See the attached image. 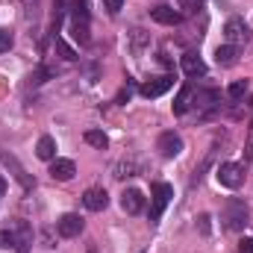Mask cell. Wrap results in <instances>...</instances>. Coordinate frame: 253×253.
Wrapping results in <instances>:
<instances>
[{
	"label": "cell",
	"instance_id": "28",
	"mask_svg": "<svg viewBox=\"0 0 253 253\" xmlns=\"http://www.w3.org/2000/svg\"><path fill=\"white\" fill-rule=\"evenodd\" d=\"M12 47V33L9 30H0V53H6Z\"/></svg>",
	"mask_w": 253,
	"mask_h": 253
},
{
	"label": "cell",
	"instance_id": "15",
	"mask_svg": "<svg viewBox=\"0 0 253 253\" xmlns=\"http://www.w3.org/2000/svg\"><path fill=\"white\" fill-rule=\"evenodd\" d=\"M215 62L221 65V68H233V65L239 62V47L236 44H218L215 47Z\"/></svg>",
	"mask_w": 253,
	"mask_h": 253
},
{
	"label": "cell",
	"instance_id": "4",
	"mask_svg": "<svg viewBox=\"0 0 253 253\" xmlns=\"http://www.w3.org/2000/svg\"><path fill=\"white\" fill-rule=\"evenodd\" d=\"M215 177H218V183L224 189H242L245 186V165H239V162H221L218 171H215Z\"/></svg>",
	"mask_w": 253,
	"mask_h": 253
},
{
	"label": "cell",
	"instance_id": "10",
	"mask_svg": "<svg viewBox=\"0 0 253 253\" xmlns=\"http://www.w3.org/2000/svg\"><path fill=\"white\" fill-rule=\"evenodd\" d=\"M83 218L77 215V212H68V215H62L59 221H56V233L62 236V239H77L80 233H83Z\"/></svg>",
	"mask_w": 253,
	"mask_h": 253
},
{
	"label": "cell",
	"instance_id": "27",
	"mask_svg": "<svg viewBox=\"0 0 253 253\" xmlns=\"http://www.w3.org/2000/svg\"><path fill=\"white\" fill-rule=\"evenodd\" d=\"M209 221H212V218H209L206 212L197 215V230H200V236H209Z\"/></svg>",
	"mask_w": 253,
	"mask_h": 253
},
{
	"label": "cell",
	"instance_id": "21",
	"mask_svg": "<svg viewBox=\"0 0 253 253\" xmlns=\"http://www.w3.org/2000/svg\"><path fill=\"white\" fill-rule=\"evenodd\" d=\"M191 91H194L191 85H183V88H180V94H177V100H174V115H186V112H189Z\"/></svg>",
	"mask_w": 253,
	"mask_h": 253
},
{
	"label": "cell",
	"instance_id": "16",
	"mask_svg": "<svg viewBox=\"0 0 253 253\" xmlns=\"http://www.w3.org/2000/svg\"><path fill=\"white\" fill-rule=\"evenodd\" d=\"M147 44H150V33L141 30V27H132V30H129V50L138 56V53H144Z\"/></svg>",
	"mask_w": 253,
	"mask_h": 253
},
{
	"label": "cell",
	"instance_id": "22",
	"mask_svg": "<svg viewBox=\"0 0 253 253\" xmlns=\"http://www.w3.org/2000/svg\"><path fill=\"white\" fill-rule=\"evenodd\" d=\"M53 47H56V53L62 56L65 62H77V59H80V53H77V50H74V47H71L65 39H59V36L53 39Z\"/></svg>",
	"mask_w": 253,
	"mask_h": 253
},
{
	"label": "cell",
	"instance_id": "36",
	"mask_svg": "<svg viewBox=\"0 0 253 253\" xmlns=\"http://www.w3.org/2000/svg\"><path fill=\"white\" fill-rule=\"evenodd\" d=\"M251 106H253V97H251Z\"/></svg>",
	"mask_w": 253,
	"mask_h": 253
},
{
	"label": "cell",
	"instance_id": "32",
	"mask_svg": "<svg viewBox=\"0 0 253 253\" xmlns=\"http://www.w3.org/2000/svg\"><path fill=\"white\" fill-rule=\"evenodd\" d=\"M239 253H253V239H242L239 242Z\"/></svg>",
	"mask_w": 253,
	"mask_h": 253
},
{
	"label": "cell",
	"instance_id": "5",
	"mask_svg": "<svg viewBox=\"0 0 253 253\" xmlns=\"http://www.w3.org/2000/svg\"><path fill=\"white\" fill-rule=\"evenodd\" d=\"M183 147H186V144H183V135L174 132V129H168V132H162V135L156 138V150H159L162 159H174V156H180Z\"/></svg>",
	"mask_w": 253,
	"mask_h": 253
},
{
	"label": "cell",
	"instance_id": "18",
	"mask_svg": "<svg viewBox=\"0 0 253 253\" xmlns=\"http://www.w3.org/2000/svg\"><path fill=\"white\" fill-rule=\"evenodd\" d=\"M183 71H186V77H203L206 74V62L197 53H186L183 56Z\"/></svg>",
	"mask_w": 253,
	"mask_h": 253
},
{
	"label": "cell",
	"instance_id": "1",
	"mask_svg": "<svg viewBox=\"0 0 253 253\" xmlns=\"http://www.w3.org/2000/svg\"><path fill=\"white\" fill-rule=\"evenodd\" d=\"M221 224H224V230H230V233H242V230L251 224V209H248V203L239 200V197H230V200L224 203V209H221Z\"/></svg>",
	"mask_w": 253,
	"mask_h": 253
},
{
	"label": "cell",
	"instance_id": "11",
	"mask_svg": "<svg viewBox=\"0 0 253 253\" xmlns=\"http://www.w3.org/2000/svg\"><path fill=\"white\" fill-rule=\"evenodd\" d=\"M174 85V77L171 74H165V77H156V80H150V83H144L138 91H141V97H147V100H153V97H162L168 88Z\"/></svg>",
	"mask_w": 253,
	"mask_h": 253
},
{
	"label": "cell",
	"instance_id": "24",
	"mask_svg": "<svg viewBox=\"0 0 253 253\" xmlns=\"http://www.w3.org/2000/svg\"><path fill=\"white\" fill-rule=\"evenodd\" d=\"M62 18H65V0H53V18H50V30L53 33H59Z\"/></svg>",
	"mask_w": 253,
	"mask_h": 253
},
{
	"label": "cell",
	"instance_id": "14",
	"mask_svg": "<svg viewBox=\"0 0 253 253\" xmlns=\"http://www.w3.org/2000/svg\"><path fill=\"white\" fill-rule=\"evenodd\" d=\"M74 174H77V165H74V159H53L50 162V177L56 180V183H68V180H74Z\"/></svg>",
	"mask_w": 253,
	"mask_h": 253
},
{
	"label": "cell",
	"instance_id": "17",
	"mask_svg": "<svg viewBox=\"0 0 253 253\" xmlns=\"http://www.w3.org/2000/svg\"><path fill=\"white\" fill-rule=\"evenodd\" d=\"M36 156L44 159V162H53L56 159V138L53 135H42L39 144H36Z\"/></svg>",
	"mask_w": 253,
	"mask_h": 253
},
{
	"label": "cell",
	"instance_id": "33",
	"mask_svg": "<svg viewBox=\"0 0 253 253\" xmlns=\"http://www.w3.org/2000/svg\"><path fill=\"white\" fill-rule=\"evenodd\" d=\"M129 94H132V85L126 83V88H121V91H118V103H124V100H129Z\"/></svg>",
	"mask_w": 253,
	"mask_h": 253
},
{
	"label": "cell",
	"instance_id": "25",
	"mask_svg": "<svg viewBox=\"0 0 253 253\" xmlns=\"http://www.w3.org/2000/svg\"><path fill=\"white\" fill-rule=\"evenodd\" d=\"M245 91H248V80H236V83H230V88H227V97H230V100H239Z\"/></svg>",
	"mask_w": 253,
	"mask_h": 253
},
{
	"label": "cell",
	"instance_id": "2",
	"mask_svg": "<svg viewBox=\"0 0 253 253\" xmlns=\"http://www.w3.org/2000/svg\"><path fill=\"white\" fill-rule=\"evenodd\" d=\"M71 36L80 44L91 42V24H88V0H74L71 6Z\"/></svg>",
	"mask_w": 253,
	"mask_h": 253
},
{
	"label": "cell",
	"instance_id": "6",
	"mask_svg": "<svg viewBox=\"0 0 253 253\" xmlns=\"http://www.w3.org/2000/svg\"><path fill=\"white\" fill-rule=\"evenodd\" d=\"M9 233H12V242H15V251L18 253H27L30 245H33V227L24 221V218H15L9 224Z\"/></svg>",
	"mask_w": 253,
	"mask_h": 253
},
{
	"label": "cell",
	"instance_id": "35",
	"mask_svg": "<svg viewBox=\"0 0 253 253\" xmlns=\"http://www.w3.org/2000/svg\"><path fill=\"white\" fill-rule=\"evenodd\" d=\"M251 141H253V126H251Z\"/></svg>",
	"mask_w": 253,
	"mask_h": 253
},
{
	"label": "cell",
	"instance_id": "7",
	"mask_svg": "<svg viewBox=\"0 0 253 253\" xmlns=\"http://www.w3.org/2000/svg\"><path fill=\"white\" fill-rule=\"evenodd\" d=\"M224 39H227V44H245L248 39H251V30H248V24L242 21V18H230L227 24H224Z\"/></svg>",
	"mask_w": 253,
	"mask_h": 253
},
{
	"label": "cell",
	"instance_id": "29",
	"mask_svg": "<svg viewBox=\"0 0 253 253\" xmlns=\"http://www.w3.org/2000/svg\"><path fill=\"white\" fill-rule=\"evenodd\" d=\"M180 6L186 9V15H194V12H200V0H180Z\"/></svg>",
	"mask_w": 253,
	"mask_h": 253
},
{
	"label": "cell",
	"instance_id": "31",
	"mask_svg": "<svg viewBox=\"0 0 253 253\" xmlns=\"http://www.w3.org/2000/svg\"><path fill=\"white\" fill-rule=\"evenodd\" d=\"M0 248H15V242H12V233H9V230H0Z\"/></svg>",
	"mask_w": 253,
	"mask_h": 253
},
{
	"label": "cell",
	"instance_id": "23",
	"mask_svg": "<svg viewBox=\"0 0 253 253\" xmlns=\"http://www.w3.org/2000/svg\"><path fill=\"white\" fill-rule=\"evenodd\" d=\"M135 171H138V162H135V159H121V162L115 165V177H118V180L135 177Z\"/></svg>",
	"mask_w": 253,
	"mask_h": 253
},
{
	"label": "cell",
	"instance_id": "19",
	"mask_svg": "<svg viewBox=\"0 0 253 253\" xmlns=\"http://www.w3.org/2000/svg\"><path fill=\"white\" fill-rule=\"evenodd\" d=\"M218 91L215 88H197V91H191V100H194V106H203V109H209V106H215L218 103Z\"/></svg>",
	"mask_w": 253,
	"mask_h": 253
},
{
	"label": "cell",
	"instance_id": "26",
	"mask_svg": "<svg viewBox=\"0 0 253 253\" xmlns=\"http://www.w3.org/2000/svg\"><path fill=\"white\" fill-rule=\"evenodd\" d=\"M100 3H103V9H106L109 15H118L121 6H124V0H100Z\"/></svg>",
	"mask_w": 253,
	"mask_h": 253
},
{
	"label": "cell",
	"instance_id": "34",
	"mask_svg": "<svg viewBox=\"0 0 253 253\" xmlns=\"http://www.w3.org/2000/svg\"><path fill=\"white\" fill-rule=\"evenodd\" d=\"M6 194V180H3V174H0V197Z\"/></svg>",
	"mask_w": 253,
	"mask_h": 253
},
{
	"label": "cell",
	"instance_id": "30",
	"mask_svg": "<svg viewBox=\"0 0 253 253\" xmlns=\"http://www.w3.org/2000/svg\"><path fill=\"white\" fill-rule=\"evenodd\" d=\"M24 3V9H27V18H36V12H39V0H21Z\"/></svg>",
	"mask_w": 253,
	"mask_h": 253
},
{
	"label": "cell",
	"instance_id": "12",
	"mask_svg": "<svg viewBox=\"0 0 253 253\" xmlns=\"http://www.w3.org/2000/svg\"><path fill=\"white\" fill-rule=\"evenodd\" d=\"M83 206L88 209V212H103L106 206H109V194H106V189H88L85 194H83Z\"/></svg>",
	"mask_w": 253,
	"mask_h": 253
},
{
	"label": "cell",
	"instance_id": "20",
	"mask_svg": "<svg viewBox=\"0 0 253 253\" xmlns=\"http://www.w3.org/2000/svg\"><path fill=\"white\" fill-rule=\"evenodd\" d=\"M85 144H91V147H97V150H106L109 147V135L103 132V129H85Z\"/></svg>",
	"mask_w": 253,
	"mask_h": 253
},
{
	"label": "cell",
	"instance_id": "9",
	"mask_svg": "<svg viewBox=\"0 0 253 253\" xmlns=\"http://www.w3.org/2000/svg\"><path fill=\"white\" fill-rule=\"evenodd\" d=\"M150 18H153L156 24H162V27H177V24H183V12H177V9L168 6V3L153 6V9H150Z\"/></svg>",
	"mask_w": 253,
	"mask_h": 253
},
{
	"label": "cell",
	"instance_id": "3",
	"mask_svg": "<svg viewBox=\"0 0 253 253\" xmlns=\"http://www.w3.org/2000/svg\"><path fill=\"white\" fill-rule=\"evenodd\" d=\"M150 212H147V218H150V224H156L159 218H162V212L168 209V203H171V197H174V189L168 186V183H153L150 186Z\"/></svg>",
	"mask_w": 253,
	"mask_h": 253
},
{
	"label": "cell",
	"instance_id": "8",
	"mask_svg": "<svg viewBox=\"0 0 253 253\" xmlns=\"http://www.w3.org/2000/svg\"><path fill=\"white\" fill-rule=\"evenodd\" d=\"M0 162H3L6 168H9V174H12V177H15V180H18V183H21V186H24L27 191L36 186V183H33V177H30V174L24 171V165H21V162H18V159H15V156H12L9 150H0Z\"/></svg>",
	"mask_w": 253,
	"mask_h": 253
},
{
	"label": "cell",
	"instance_id": "13",
	"mask_svg": "<svg viewBox=\"0 0 253 253\" xmlns=\"http://www.w3.org/2000/svg\"><path fill=\"white\" fill-rule=\"evenodd\" d=\"M121 209H124L126 215L144 212V194H141L138 189H124L121 191Z\"/></svg>",
	"mask_w": 253,
	"mask_h": 253
}]
</instances>
